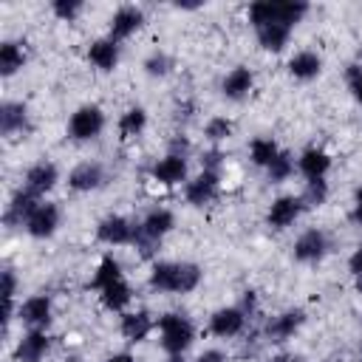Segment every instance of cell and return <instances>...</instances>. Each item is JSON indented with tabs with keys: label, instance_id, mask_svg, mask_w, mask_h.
I'll use <instances>...</instances> for the list:
<instances>
[{
	"label": "cell",
	"instance_id": "obj_1",
	"mask_svg": "<svg viewBox=\"0 0 362 362\" xmlns=\"http://www.w3.org/2000/svg\"><path fill=\"white\" fill-rule=\"evenodd\" d=\"M198 283H201V269L195 263H156L150 272V286L156 291L187 294L198 288Z\"/></svg>",
	"mask_w": 362,
	"mask_h": 362
},
{
	"label": "cell",
	"instance_id": "obj_2",
	"mask_svg": "<svg viewBox=\"0 0 362 362\" xmlns=\"http://www.w3.org/2000/svg\"><path fill=\"white\" fill-rule=\"evenodd\" d=\"M308 11L305 3H288V0H260L249 6V20L255 28L260 25H294Z\"/></svg>",
	"mask_w": 362,
	"mask_h": 362
},
{
	"label": "cell",
	"instance_id": "obj_3",
	"mask_svg": "<svg viewBox=\"0 0 362 362\" xmlns=\"http://www.w3.org/2000/svg\"><path fill=\"white\" fill-rule=\"evenodd\" d=\"M158 331H161V348L167 354H184L195 337V328L184 314H161Z\"/></svg>",
	"mask_w": 362,
	"mask_h": 362
},
{
	"label": "cell",
	"instance_id": "obj_4",
	"mask_svg": "<svg viewBox=\"0 0 362 362\" xmlns=\"http://www.w3.org/2000/svg\"><path fill=\"white\" fill-rule=\"evenodd\" d=\"M102 127H105V113H102L96 105H82V107L71 116V122H68V133H71V139H76V141L96 139V136L102 133Z\"/></svg>",
	"mask_w": 362,
	"mask_h": 362
},
{
	"label": "cell",
	"instance_id": "obj_5",
	"mask_svg": "<svg viewBox=\"0 0 362 362\" xmlns=\"http://www.w3.org/2000/svg\"><path fill=\"white\" fill-rule=\"evenodd\" d=\"M96 238H99L102 243H107V246L133 243V238H136V226H133L127 218H122V215H107V218L99 221V226H96Z\"/></svg>",
	"mask_w": 362,
	"mask_h": 362
},
{
	"label": "cell",
	"instance_id": "obj_6",
	"mask_svg": "<svg viewBox=\"0 0 362 362\" xmlns=\"http://www.w3.org/2000/svg\"><path fill=\"white\" fill-rule=\"evenodd\" d=\"M303 206H305L303 198H297V195H280V198L272 201L266 221H269L272 229H286V226H291V223L300 218Z\"/></svg>",
	"mask_w": 362,
	"mask_h": 362
},
{
	"label": "cell",
	"instance_id": "obj_7",
	"mask_svg": "<svg viewBox=\"0 0 362 362\" xmlns=\"http://www.w3.org/2000/svg\"><path fill=\"white\" fill-rule=\"evenodd\" d=\"M325 252H328V238L320 229H305L294 240V257L300 263H317V260L325 257Z\"/></svg>",
	"mask_w": 362,
	"mask_h": 362
},
{
	"label": "cell",
	"instance_id": "obj_8",
	"mask_svg": "<svg viewBox=\"0 0 362 362\" xmlns=\"http://www.w3.org/2000/svg\"><path fill=\"white\" fill-rule=\"evenodd\" d=\"M243 325H246V311H243V308H235V305L218 308V311L209 317V331H212L215 337H223V339L238 337V334L243 331Z\"/></svg>",
	"mask_w": 362,
	"mask_h": 362
},
{
	"label": "cell",
	"instance_id": "obj_9",
	"mask_svg": "<svg viewBox=\"0 0 362 362\" xmlns=\"http://www.w3.org/2000/svg\"><path fill=\"white\" fill-rule=\"evenodd\" d=\"M37 206H40L37 195L28 192L25 187H20V189L11 195V204H8L6 212H3V223H6V226H23V223L28 221V215H31Z\"/></svg>",
	"mask_w": 362,
	"mask_h": 362
},
{
	"label": "cell",
	"instance_id": "obj_10",
	"mask_svg": "<svg viewBox=\"0 0 362 362\" xmlns=\"http://www.w3.org/2000/svg\"><path fill=\"white\" fill-rule=\"evenodd\" d=\"M57 226H59V209L54 204H40L25 221V232L31 238H51Z\"/></svg>",
	"mask_w": 362,
	"mask_h": 362
},
{
	"label": "cell",
	"instance_id": "obj_11",
	"mask_svg": "<svg viewBox=\"0 0 362 362\" xmlns=\"http://www.w3.org/2000/svg\"><path fill=\"white\" fill-rule=\"evenodd\" d=\"M150 175L158 184H164V187H175V184H181L187 178V158L184 156H175V153H167L161 161L153 164Z\"/></svg>",
	"mask_w": 362,
	"mask_h": 362
},
{
	"label": "cell",
	"instance_id": "obj_12",
	"mask_svg": "<svg viewBox=\"0 0 362 362\" xmlns=\"http://www.w3.org/2000/svg\"><path fill=\"white\" fill-rule=\"evenodd\" d=\"M102 184H105V170L96 161H82L68 175V187L76 192H90V189H99Z\"/></svg>",
	"mask_w": 362,
	"mask_h": 362
},
{
	"label": "cell",
	"instance_id": "obj_13",
	"mask_svg": "<svg viewBox=\"0 0 362 362\" xmlns=\"http://www.w3.org/2000/svg\"><path fill=\"white\" fill-rule=\"evenodd\" d=\"M218 184H221L218 173L201 170V175H195V178L187 184L184 195H187V201H189L192 206H204V204H209V201L218 195Z\"/></svg>",
	"mask_w": 362,
	"mask_h": 362
},
{
	"label": "cell",
	"instance_id": "obj_14",
	"mask_svg": "<svg viewBox=\"0 0 362 362\" xmlns=\"http://www.w3.org/2000/svg\"><path fill=\"white\" fill-rule=\"evenodd\" d=\"M173 226H175V218H173L170 209H150V212L144 215V221L136 226V235L161 243V238H164Z\"/></svg>",
	"mask_w": 362,
	"mask_h": 362
},
{
	"label": "cell",
	"instance_id": "obj_15",
	"mask_svg": "<svg viewBox=\"0 0 362 362\" xmlns=\"http://www.w3.org/2000/svg\"><path fill=\"white\" fill-rule=\"evenodd\" d=\"M20 320L31 328V331H42L51 322V300L45 294H34L20 305Z\"/></svg>",
	"mask_w": 362,
	"mask_h": 362
},
{
	"label": "cell",
	"instance_id": "obj_16",
	"mask_svg": "<svg viewBox=\"0 0 362 362\" xmlns=\"http://www.w3.org/2000/svg\"><path fill=\"white\" fill-rule=\"evenodd\" d=\"M303 322H305V311H303V308H288V311H283V314H277V317L269 320L266 337H269L272 342H283V339L294 337V331H297Z\"/></svg>",
	"mask_w": 362,
	"mask_h": 362
},
{
	"label": "cell",
	"instance_id": "obj_17",
	"mask_svg": "<svg viewBox=\"0 0 362 362\" xmlns=\"http://www.w3.org/2000/svg\"><path fill=\"white\" fill-rule=\"evenodd\" d=\"M57 178H59V173H57V167H54L51 161H37L34 167H28V173H25V181H23V187H25L28 192H34V195L40 198V195H45L48 189H54Z\"/></svg>",
	"mask_w": 362,
	"mask_h": 362
},
{
	"label": "cell",
	"instance_id": "obj_18",
	"mask_svg": "<svg viewBox=\"0 0 362 362\" xmlns=\"http://www.w3.org/2000/svg\"><path fill=\"white\" fill-rule=\"evenodd\" d=\"M144 23V11L136 6H122L113 17H110V40H124L130 37L136 28H141Z\"/></svg>",
	"mask_w": 362,
	"mask_h": 362
},
{
	"label": "cell",
	"instance_id": "obj_19",
	"mask_svg": "<svg viewBox=\"0 0 362 362\" xmlns=\"http://www.w3.org/2000/svg\"><path fill=\"white\" fill-rule=\"evenodd\" d=\"M48 345H51V339H48L45 331H28V334L17 342L14 356H17V362H40V359L48 354Z\"/></svg>",
	"mask_w": 362,
	"mask_h": 362
},
{
	"label": "cell",
	"instance_id": "obj_20",
	"mask_svg": "<svg viewBox=\"0 0 362 362\" xmlns=\"http://www.w3.org/2000/svg\"><path fill=\"white\" fill-rule=\"evenodd\" d=\"M252 85H255L252 71H249V68H243V65H238V68H232V71L223 76L221 90H223V96H226V99H243V96H249Z\"/></svg>",
	"mask_w": 362,
	"mask_h": 362
},
{
	"label": "cell",
	"instance_id": "obj_21",
	"mask_svg": "<svg viewBox=\"0 0 362 362\" xmlns=\"http://www.w3.org/2000/svg\"><path fill=\"white\" fill-rule=\"evenodd\" d=\"M25 127H28L25 105H20V102H3L0 105V133L3 136H14V133H23Z\"/></svg>",
	"mask_w": 362,
	"mask_h": 362
},
{
	"label": "cell",
	"instance_id": "obj_22",
	"mask_svg": "<svg viewBox=\"0 0 362 362\" xmlns=\"http://www.w3.org/2000/svg\"><path fill=\"white\" fill-rule=\"evenodd\" d=\"M88 59L99 68V71H113L116 68V62H119V45H116V40H96V42H90V48H88Z\"/></svg>",
	"mask_w": 362,
	"mask_h": 362
},
{
	"label": "cell",
	"instance_id": "obj_23",
	"mask_svg": "<svg viewBox=\"0 0 362 362\" xmlns=\"http://www.w3.org/2000/svg\"><path fill=\"white\" fill-rule=\"evenodd\" d=\"M320 68H322V59L314 54V51H297L291 59H288V74L294 76V79H314L317 74H320Z\"/></svg>",
	"mask_w": 362,
	"mask_h": 362
},
{
	"label": "cell",
	"instance_id": "obj_24",
	"mask_svg": "<svg viewBox=\"0 0 362 362\" xmlns=\"http://www.w3.org/2000/svg\"><path fill=\"white\" fill-rule=\"evenodd\" d=\"M150 331H153V317L147 311H133V314H124L122 317V334H124V339L141 342V339H147Z\"/></svg>",
	"mask_w": 362,
	"mask_h": 362
},
{
	"label": "cell",
	"instance_id": "obj_25",
	"mask_svg": "<svg viewBox=\"0 0 362 362\" xmlns=\"http://www.w3.org/2000/svg\"><path fill=\"white\" fill-rule=\"evenodd\" d=\"M328 167H331V158H328L325 150H320V147L303 150V156H300V173L305 178H322L328 173Z\"/></svg>",
	"mask_w": 362,
	"mask_h": 362
},
{
	"label": "cell",
	"instance_id": "obj_26",
	"mask_svg": "<svg viewBox=\"0 0 362 362\" xmlns=\"http://www.w3.org/2000/svg\"><path fill=\"white\" fill-rule=\"evenodd\" d=\"M255 31H257L260 48H263V51H274V54L286 48L288 34H291L288 25H260V28H255Z\"/></svg>",
	"mask_w": 362,
	"mask_h": 362
},
{
	"label": "cell",
	"instance_id": "obj_27",
	"mask_svg": "<svg viewBox=\"0 0 362 362\" xmlns=\"http://www.w3.org/2000/svg\"><path fill=\"white\" fill-rule=\"evenodd\" d=\"M23 62H25V48L20 42H14V40H6L0 45V74L11 76V74H17L23 68Z\"/></svg>",
	"mask_w": 362,
	"mask_h": 362
},
{
	"label": "cell",
	"instance_id": "obj_28",
	"mask_svg": "<svg viewBox=\"0 0 362 362\" xmlns=\"http://www.w3.org/2000/svg\"><path fill=\"white\" fill-rule=\"evenodd\" d=\"M99 297H102V305H105V308H110V311H122V308L130 303L133 288H130L124 280H116V283L105 286V288L99 291Z\"/></svg>",
	"mask_w": 362,
	"mask_h": 362
},
{
	"label": "cell",
	"instance_id": "obj_29",
	"mask_svg": "<svg viewBox=\"0 0 362 362\" xmlns=\"http://www.w3.org/2000/svg\"><path fill=\"white\" fill-rule=\"evenodd\" d=\"M116 280H122V266H119V260H116L113 255H105V257L99 260L96 274H93V288L102 291L105 286H110V283H116Z\"/></svg>",
	"mask_w": 362,
	"mask_h": 362
},
{
	"label": "cell",
	"instance_id": "obj_30",
	"mask_svg": "<svg viewBox=\"0 0 362 362\" xmlns=\"http://www.w3.org/2000/svg\"><path fill=\"white\" fill-rule=\"evenodd\" d=\"M249 156H252V161L257 164V167H272V161L280 156V150H277V144L272 141V139H255L252 144H249Z\"/></svg>",
	"mask_w": 362,
	"mask_h": 362
},
{
	"label": "cell",
	"instance_id": "obj_31",
	"mask_svg": "<svg viewBox=\"0 0 362 362\" xmlns=\"http://www.w3.org/2000/svg\"><path fill=\"white\" fill-rule=\"evenodd\" d=\"M144 124H147V113H144L141 107H130V110L122 113V119H119V133H122L124 139H133V136H139V133L144 130Z\"/></svg>",
	"mask_w": 362,
	"mask_h": 362
},
{
	"label": "cell",
	"instance_id": "obj_32",
	"mask_svg": "<svg viewBox=\"0 0 362 362\" xmlns=\"http://www.w3.org/2000/svg\"><path fill=\"white\" fill-rule=\"evenodd\" d=\"M300 198H303V204H311V206L325 204V198H328V184H325V178H308L305 192H303Z\"/></svg>",
	"mask_w": 362,
	"mask_h": 362
},
{
	"label": "cell",
	"instance_id": "obj_33",
	"mask_svg": "<svg viewBox=\"0 0 362 362\" xmlns=\"http://www.w3.org/2000/svg\"><path fill=\"white\" fill-rule=\"evenodd\" d=\"M204 136L209 139V141H223V139H229L232 136V122L226 119V116H215V119H209L206 122V127H204Z\"/></svg>",
	"mask_w": 362,
	"mask_h": 362
},
{
	"label": "cell",
	"instance_id": "obj_34",
	"mask_svg": "<svg viewBox=\"0 0 362 362\" xmlns=\"http://www.w3.org/2000/svg\"><path fill=\"white\" fill-rule=\"evenodd\" d=\"M291 170H294L291 156L280 150V156H277V158L272 161V167H269V181H272V184H280V181H286V178L291 175Z\"/></svg>",
	"mask_w": 362,
	"mask_h": 362
},
{
	"label": "cell",
	"instance_id": "obj_35",
	"mask_svg": "<svg viewBox=\"0 0 362 362\" xmlns=\"http://www.w3.org/2000/svg\"><path fill=\"white\" fill-rule=\"evenodd\" d=\"M170 68H173V59L167 54H161V51H156V54H150L144 59V71L150 76H164V74H170Z\"/></svg>",
	"mask_w": 362,
	"mask_h": 362
},
{
	"label": "cell",
	"instance_id": "obj_36",
	"mask_svg": "<svg viewBox=\"0 0 362 362\" xmlns=\"http://www.w3.org/2000/svg\"><path fill=\"white\" fill-rule=\"evenodd\" d=\"M54 14L59 17V20H65V23H71L79 11H82V3L79 0H54Z\"/></svg>",
	"mask_w": 362,
	"mask_h": 362
},
{
	"label": "cell",
	"instance_id": "obj_37",
	"mask_svg": "<svg viewBox=\"0 0 362 362\" xmlns=\"http://www.w3.org/2000/svg\"><path fill=\"white\" fill-rule=\"evenodd\" d=\"M14 288H17V277H14V272L11 269H6L3 272V303H6V322L11 320V300H14Z\"/></svg>",
	"mask_w": 362,
	"mask_h": 362
},
{
	"label": "cell",
	"instance_id": "obj_38",
	"mask_svg": "<svg viewBox=\"0 0 362 362\" xmlns=\"http://www.w3.org/2000/svg\"><path fill=\"white\" fill-rule=\"evenodd\" d=\"M348 88H351L354 99L362 105V68L359 65H351L348 68Z\"/></svg>",
	"mask_w": 362,
	"mask_h": 362
},
{
	"label": "cell",
	"instance_id": "obj_39",
	"mask_svg": "<svg viewBox=\"0 0 362 362\" xmlns=\"http://www.w3.org/2000/svg\"><path fill=\"white\" fill-rule=\"evenodd\" d=\"M223 153L221 150H209V153H204V170H209V173H218V167L223 164Z\"/></svg>",
	"mask_w": 362,
	"mask_h": 362
},
{
	"label": "cell",
	"instance_id": "obj_40",
	"mask_svg": "<svg viewBox=\"0 0 362 362\" xmlns=\"http://www.w3.org/2000/svg\"><path fill=\"white\" fill-rule=\"evenodd\" d=\"M187 150H189V141H187L184 136H175V139L170 141V153H175V156H184V158H187Z\"/></svg>",
	"mask_w": 362,
	"mask_h": 362
},
{
	"label": "cell",
	"instance_id": "obj_41",
	"mask_svg": "<svg viewBox=\"0 0 362 362\" xmlns=\"http://www.w3.org/2000/svg\"><path fill=\"white\" fill-rule=\"evenodd\" d=\"M195 362H226V356H223V351H218V348H209V351H204Z\"/></svg>",
	"mask_w": 362,
	"mask_h": 362
},
{
	"label": "cell",
	"instance_id": "obj_42",
	"mask_svg": "<svg viewBox=\"0 0 362 362\" xmlns=\"http://www.w3.org/2000/svg\"><path fill=\"white\" fill-rule=\"evenodd\" d=\"M348 266H351V272H354V277H356V274H362V246H359V249H356V252L351 255V260H348Z\"/></svg>",
	"mask_w": 362,
	"mask_h": 362
},
{
	"label": "cell",
	"instance_id": "obj_43",
	"mask_svg": "<svg viewBox=\"0 0 362 362\" xmlns=\"http://www.w3.org/2000/svg\"><path fill=\"white\" fill-rule=\"evenodd\" d=\"M351 218H354L356 223H362V187H359L356 195H354V212H351Z\"/></svg>",
	"mask_w": 362,
	"mask_h": 362
},
{
	"label": "cell",
	"instance_id": "obj_44",
	"mask_svg": "<svg viewBox=\"0 0 362 362\" xmlns=\"http://www.w3.org/2000/svg\"><path fill=\"white\" fill-rule=\"evenodd\" d=\"M269 362H300V356H294V354H277Z\"/></svg>",
	"mask_w": 362,
	"mask_h": 362
},
{
	"label": "cell",
	"instance_id": "obj_45",
	"mask_svg": "<svg viewBox=\"0 0 362 362\" xmlns=\"http://www.w3.org/2000/svg\"><path fill=\"white\" fill-rule=\"evenodd\" d=\"M175 110H178V119H189V116H192V113H189V110H192V105H189V102H184V105H178Z\"/></svg>",
	"mask_w": 362,
	"mask_h": 362
},
{
	"label": "cell",
	"instance_id": "obj_46",
	"mask_svg": "<svg viewBox=\"0 0 362 362\" xmlns=\"http://www.w3.org/2000/svg\"><path fill=\"white\" fill-rule=\"evenodd\" d=\"M105 362H133V356H130V354H113V356H107Z\"/></svg>",
	"mask_w": 362,
	"mask_h": 362
},
{
	"label": "cell",
	"instance_id": "obj_47",
	"mask_svg": "<svg viewBox=\"0 0 362 362\" xmlns=\"http://www.w3.org/2000/svg\"><path fill=\"white\" fill-rule=\"evenodd\" d=\"M167 362H187V359H184V354H170Z\"/></svg>",
	"mask_w": 362,
	"mask_h": 362
},
{
	"label": "cell",
	"instance_id": "obj_48",
	"mask_svg": "<svg viewBox=\"0 0 362 362\" xmlns=\"http://www.w3.org/2000/svg\"><path fill=\"white\" fill-rule=\"evenodd\" d=\"M356 291L362 294V274H356Z\"/></svg>",
	"mask_w": 362,
	"mask_h": 362
},
{
	"label": "cell",
	"instance_id": "obj_49",
	"mask_svg": "<svg viewBox=\"0 0 362 362\" xmlns=\"http://www.w3.org/2000/svg\"><path fill=\"white\" fill-rule=\"evenodd\" d=\"M325 362H339V359H325Z\"/></svg>",
	"mask_w": 362,
	"mask_h": 362
}]
</instances>
